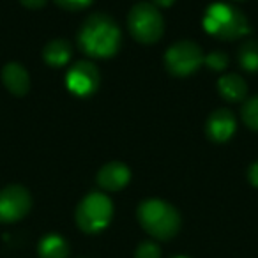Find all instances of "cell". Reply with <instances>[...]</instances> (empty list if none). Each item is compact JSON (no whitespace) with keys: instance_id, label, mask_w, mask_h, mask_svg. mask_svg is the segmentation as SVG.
I'll list each match as a JSON object with an SVG mask.
<instances>
[{"instance_id":"obj_8","label":"cell","mask_w":258,"mask_h":258,"mask_svg":"<svg viewBox=\"0 0 258 258\" xmlns=\"http://www.w3.org/2000/svg\"><path fill=\"white\" fill-rule=\"evenodd\" d=\"M32 197L20 184H9L0 189V223H15L29 214Z\"/></svg>"},{"instance_id":"obj_17","label":"cell","mask_w":258,"mask_h":258,"mask_svg":"<svg viewBox=\"0 0 258 258\" xmlns=\"http://www.w3.org/2000/svg\"><path fill=\"white\" fill-rule=\"evenodd\" d=\"M228 55L225 51H211L209 55H204V64L207 66L211 71H216V73H223L226 68H228Z\"/></svg>"},{"instance_id":"obj_21","label":"cell","mask_w":258,"mask_h":258,"mask_svg":"<svg viewBox=\"0 0 258 258\" xmlns=\"http://www.w3.org/2000/svg\"><path fill=\"white\" fill-rule=\"evenodd\" d=\"M20 2H22L23 8L32 9V11H37V9H41V8H44V6H46L48 0H20Z\"/></svg>"},{"instance_id":"obj_15","label":"cell","mask_w":258,"mask_h":258,"mask_svg":"<svg viewBox=\"0 0 258 258\" xmlns=\"http://www.w3.org/2000/svg\"><path fill=\"white\" fill-rule=\"evenodd\" d=\"M237 60L246 73H258V41H244L237 51Z\"/></svg>"},{"instance_id":"obj_1","label":"cell","mask_w":258,"mask_h":258,"mask_svg":"<svg viewBox=\"0 0 258 258\" xmlns=\"http://www.w3.org/2000/svg\"><path fill=\"white\" fill-rule=\"evenodd\" d=\"M76 44L89 58H111L120 50V27L108 13H94L80 27Z\"/></svg>"},{"instance_id":"obj_18","label":"cell","mask_w":258,"mask_h":258,"mask_svg":"<svg viewBox=\"0 0 258 258\" xmlns=\"http://www.w3.org/2000/svg\"><path fill=\"white\" fill-rule=\"evenodd\" d=\"M135 258H161V249L156 242L152 240H144L140 246L137 247Z\"/></svg>"},{"instance_id":"obj_13","label":"cell","mask_w":258,"mask_h":258,"mask_svg":"<svg viewBox=\"0 0 258 258\" xmlns=\"http://www.w3.org/2000/svg\"><path fill=\"white\" fill-rule=\"evenodd\" d=\"M73 55V48L71 43L68 39H51L44 44L43 48V60L46 62L50 68H64L69 64Z\"/></svg>"},{"instance_id":"obj_16","label":"cell","mask_w":258,"mask_h":258,"mask_svg":"<svg viewBox=\"0 0 258 258\" xmlns=\"http://www.w3.org/2000/svg\"><path fill=\"white\" fill-rule=\"evenodd\" d=\"M240 117H242L246 127H249L251 131H258V94L244 101Z\"/></svg>"},{"instance_id":"obj_10","label":"cell","mask_w":258,"mask_h":258,"mask_svg":"<svg viewBox=\"0 0 258 258\" xmlns=\"http://www.w3.org/2000/svg\"><path fill=\"white\" fill-rule=\"evenodd\" d=\"M131 180V170L122 161H110L96 175V182L104 191H120Z\"/></svg>"},{"instance_id":"obj_6","label":"cell","mask_w":258,"mask_h":258,"mask_svg":"<svg viewBox=\"0 0 258 258\" xmlns=\"http://www.w3.org/2000/svg\"><path fill=\"white\" fill-rule=\"evenodd\" d=\"M204 64V51L195 41L182 39L173 43L165 53V66L170 75L186 78L198 71Z\"/></svg>"},{"instance_id":"obj_24","label":"cell","mask_w":258,"mask_h":258,"mask_svg":"<svg viewBox=\"0 0 258 258\" xmlns=\"http://www.w3.org/2000/svg\"><path fill=\"white\" fill-rule=\"evenodd\" d=\"M235 2H239V0H235Z\"/></svg>"},{"instance_id":"obj_2","label":"cell","mask_w":258,"mask_h":258,"mask_svg":"<svg viewBox=\"0 0 258 258\" xmlns=\"http://www.w3.org/2000/svg\"><path fill=\"white\" fill-rule=\"evenodd\" d=\"M205 32L219 41H237L251 34V23L239 8L226 2H214L202 20Z\"/></svg>"},{"instance_id":"obj_9","label":"cell","mask_w":258,"mask_h":258,"mask_svg":"<svg viewBox=\"0 0 258 258\" xmlns=\"http://www.w3.org/2000/svg\"><path fill=\"white\" fill-rule=\"evenodd\" d=\"M237 129V118L226 108H219V110L212 111L207 118V125H205V131H207V137L211 138L216 144H225L230 138L233 137Z\"/></svg>"},{"instance_id":"obj_20","label":"cell","mask_w":258,"mask_h":258,"mask_svg":"<svg viewBox=\"0 0 258 258\" xmlns=\"http://www.w3.org/2000/svg\"><path fill=\"white\" fill-rule=\"evenodd\" d=\"M247 180H249V184L253 187H258V161H254L247 168Z\"/></svg>"},{"instance_id":"obj_22","label":"cell","mask_w":258,"mask_h":258,"mask_svg":"<svg viewBox=\"0 0 258 258\" xmlns=\"http://www.w3.org/2000/svg\"><path fill=\"white\" fill-rule=\"evenodd\" d=\"M152 4L156 6V8H161V9H166V8H170V6H173L175 4V0H152Z\"/></svg>"},{"instance_id":"obj_12","label":"cell","mask_w":258,"mask_h":258,"mask_svg":"<svg viewBox=\"0 0 258 258\" xmlns=\"http://www.w3.org/2000/svg\"><path fill=\"white\" fill-rule=\"evenodd\" d=\"M218 92L228 103H242L247 96V83L237 73H226L218 80Z\"/></svg>"},{"instance_id":"obj_14","label":"cell","mask_w":258,"mask_h":258,"mask_svg":"<svg viewBox=\"0 0 258 258\" xmlns=\"http://www.w3.org/2000/svg\"><path fill=\"white\" fill-rule=\"evenodd\" d=\"M37 253H39V258H68L69 246L62 235L48 233L39 240Z\"/></svg>"},{"instance_id":"obj_3","label":"cell","mask_w":258,"mask_h":258,"mask_svg":"<svg viewBox=\"0 0 258 258\" xmlns=\"http://www.w3.org/2000/svg\"><path fill=\"white\" fill-rule=\"evenodd\" d=\"M138 221L142 228L158 240H170L180 230V214L172 204L159 198H149L138 205Z\"/></svg>"},{"instance_id":"obj_5","label":"cell","mask_w":258,"mask_h":258,"mask_svg":"<svg viewBox=\"0 0 258 258\" xmlns=\"http://www.w3.org/2000/svg\"><path fill=\"white\" fill-rule=\"evenodd\" d=\"M113 204L104 193H89L76 207V225L85 233H99L110 225Z\"/></svg>"},{"instance_id":"obj_11","label":"cell","mask_w":258,"mask_h":258,"mask_svg":"<svg viewBox=\"0 0 258 258\" xmlns=\"http://www.w3.org/2000/svg\"><path fill=\"white\" fill-rule=\"evenodd\" d=\"M2 83L4 87L16 97H22L29 92L30 89V76L27 69L18 62H9L2 68Z\"/></svg>"},{"instance_id":"obj_19","label":"cell","mask_w":258,"mask_h":258,"mask_svg":"<svg viewBox=\"0 0 258 258\" xmlns=\"http://www.w3.org/2000/svg\"><path fill=\"white\" fill-rule=\"evenodd\" d=\"M53 2L60 9H64V11H69V13L83 11V9H87L90 4H92V0H53Z\"/></svg>"},{"instance_id":"obj_4","label":"cell","mask_w":258,"mask_h":258,"mask_svg":"<svg viewBox=\"0 0 258 258\" xmlns=\"http://www.w3.org/2000/svg\"><path fill=\"white\" fill-rule=\"evenodd\" d=\"M129 34L140 44H156L165 34V18L152 2H138L127 15Z\"/></svg>"},{"instance_id":"obj_7","label":"cell","mask_w":258,"mask_h":258,"mask_svg":"<svg viewBox=\"0 0 258 258\" xmlns=\"http://www.w3.org/2000/svg\"><path fill=\"white\" fill-rule=\"evenodd\" d=\"M101 85V73L92 60H78L66 73V87L76 97H90Z\"/></svg>"},{"instance_id":"obj_23","label":"cell","mask_w":258,"mask_h":258,"mask_svg":"<svg viewBox=\"0 0 258 258\" xmlns=\"http://www.w3.org/2000/svg\"><path fill=\"white\" fill-rule=\"evenodd\" d=\"M172 258H189V256H182V254H177V256H172Z\"/></svg>"}]
</instances>
